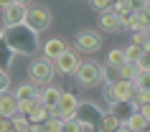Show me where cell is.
Returning <instances> with one entry per match:
<instances>
[{"instance_id": "10", "label": "cell", "mask_w": 150, "mask_h": 132, "mask_svg": "<svg viewBox=\"0 0 150 132\" xmlns=\"http://www.w3.org/2000/svg\"><path fill=\"white\" fill-rule=\"evenodd\" d=\"M110 112L117 117L122 124H125V119L135 112V104H132L130 99H117V102H110Z\"/></svg>"}, {"instance_id": "13", "label": "cell", "mask_w": 150, "mask_h": 132, "mask_svg": "<svg viewBox=\"0 0 150 132\" xmlns=\"http://www.w3.org/2000/svg\"><path fill=\"white\" fill-rule=\"evenodd\" d=\"M16 109H18V99L13 97V92H0V114H5V117H13L16 114Z\"/></svg>"}, {"instance_id": "8", "label": "cell", "mask_w": 150, "mask_h": 132, "mask_svg": "<svg viewBox=\"0 0 150 132\" xmlns=\"http://www.w3.org/2000/svg\"><path fill=\"white\" fill-rule=\"evenodd\" d=\"M76 48L84 54H97L102 48V36L97 31H79L76 33Z\"/></svg>"}, {"instance_id": "38", "label": "cell", "mask_w": 150, "mask_h": 132, "mask_svg": "<svg viewBox=\"0 0 150 132\" xmlns=\"http://www.w3.org/2000/svg\"><path fill=\"white\" fill-rule=\"evenodd\" d=\"M8 132H10V130H8Z\"/></svg>"}, {"instance_id": "19", "label": "cell", "mask_w": 150, "mask_h": 132, "mask_svg": "<svg viewBox=\"0 0 150 132\" xmlns=\"http://www.w3.org/2000/svg\"><path fill=\"white\" fill-rule=\"evenodd\" d=\"M48 112H51V109H46L43 104H36V107H33L31 112L25 114V119H28L31 124H41V122H43V119L48 117Z\"/></svg>"}, {"instance_id": "14", "label": "cell", "mask_w": 150, "mask_h": 132, "mask_svg": "<svg viewBox=\"0 0 150 132\" xmlns=\"http://www.w3.org/2000/svg\"><path fill=\"white\" fill-rule=\"evenodd\" d=\"M120 119L115 114H112V112H102V117H99V122H97V130L99 132H117L120 130Z\"/></svg>"}, {"instance_id": "29", "label": "cell", "mask_w": 150, "mask_h": 132, "mask_svg": "<svg viewBox=\"0 0 150 132\" xmlns=\"http://www.w3.org/2000/svg\"><path fill=\"white\" fill-rule=\"evenodd\" d=\"M13 132V117H5V114H0V132Z\"/></svg>"}, {"instance_id": "32", "label": "cell", "mask_w": 150, "mask_h": 132, "mask_svg": "<svg viewBox=\"0 0 150 132\" xmlns=\"http://www.w3.org/2000/svg\"><path fill=\"white\" fill-rule=\"evenodd\" d=\"M28 132H43V127H41V124H31V130Z\"/></svg>"}, {"instance_id": "2", "label": "cell", "mask_w": 150, "mask_h": 132, "mask_svg": "<svg viewBox=\"0 0 150 132\" xmlns=\"http://www.w3.org/2000/svg\"><path fill=\"white\" fill-rule=\"evenodd\" d=\"M23 25H28L31 31L41 33L51 25V10L46 5H25V18H23Z\"/></svg>"}, {"instance_id": "24", "label": "cell", "mask_w": 150, "mask_h": 132, "mask_svg": "<svg viewBox=\"0 0 150 132\" xmlns=\"http://www.w3.org/2000/svg\"><path fill=\"white\" fill-rule=\"evenodd\" d=\"M120 69H115V66H102V81H107V84H115V81H120Z\"/></svg>"}, {"instance_id": "3", "label": "cell", "mask_w": 150, "mask_h": 132, "mask_svg": "<svg viewBox=\"0 0 150 132\" xmlns=\"http://www.w3.org/2000/svg\"><path fill=\"white\" fill-rule=\"evenodd\" d=\"M54 61L48 59H33L31 66H28V76H31V84L33 86H46L54 81Z\"/></svg>"}, {"instance_id": "37", "label": "cell", "mask_w": 150, "mask_h": 132, "mask_svg": "<svg viewBox=\"0 0 150 132\" xmlns=\"http://www.w3.org/2000/svg\"><path fill=\"white\" fill-rule=\"evenodd\" d=\"M137 132H148V130H137Z\"/></svg>"}, {"instance_id": "12", "label": "cell", "mask_w": 150, "mask_h": 132, "mask_svg": "<svg viewBox=\"0 0 150 132\" xmlns=\"http://www.w3.org/2000/svg\"><path fill=\"white\" fill-rule=\"evenodd\" d=\"M99 28L107 31V33H117L122 25H120V18L115 16L112 10H102V13H99Z\"/></svg>"}, {"instance_id": "27", "label": "cell", "mask_w": 150, "mask_h": 132, "mask_svg": "<svg viewBox=\"0 0 150 132\" xmlns=\"http://www.w3.org/2000/svg\"><path fill=\"white\" fill-rule=\"evenodd\" d=\"M132 43H137V46H140V48H145V51H150L148 31H135V36H132Z\"/></svg>"}, {"instance_id": "18", "label": "cell", "mask_w": 150, "mask_h": 132, "mask_svg": "<svg viewBox=\"0 0 150 132\" xmlns=\"http://www.w3.org/2000/svg\"><path fill=\"white\" fill-rule=\"evenodd\" d=\"M13 97H16L18 102L21 99H33V97H38V86H33L31 81H28V84H21L16 92H13Z\"/></svg>"}, {"instance_id": "4", "label": "cell", "mask_w": 150, "mask_h": 132, "mask_svg": "<svg viewBox=\"0 0 150 132\" xmlns=\"http://www.w3.org/2000/svg\"><path fill=\"white\" fill-rule=\"evenodd\" d=\"M99 117H102V109L92 104V102H79L76 109H74V119L81 124V127H87L89 132L97 130V122H99Z\"/></svg>"}, {"instance_id": "23", "label": "cell", "mask_w": 150, "mask_h": 132, "mask_svg": "<svg viewBox=\"0 0 150 132\" xmlns=\"http://www.w3.org/2000/svg\"><path fill=\"white\" fill-rule=\"evenodd\" d=\"M59 132H89L87 127H81L74 117H69V119H61V130Z\"/></svg>"}, {"instance_id": "6", "label": "cell", "mask_w": 150, "mask_h": 132, "mask_svg": "<svg viewBox=\"0 0 150 132\" xmlns=\"http://www.w3.org/2000/svg\"><path fill=\"white\" fill-rule=\"evenodd\" d=\"M76 104H79V99H76L71 92H61L59 102L54 104V109H51L48 114L56 117V119H69V117H74V109H76Z\"/></svg>"}, {"instance_id": "1", "label": "cell", "mask_w": 150, "mask_h": 132, "mask_svg": "<svg viewBox=\"0 0 150 132\" xmlns=\"http://www.w3.org/2000/svg\"><path fill=\"white\" fill-rule=\"evenodd\" d=\"M38 36L41 33L31 31V28L23 25V23L3 28V41H5L16 54H23V56H33L38 51Z\"/></svg>"}, {"instance_id": "28", "label": "cell", "mask_w": 150, "mask_h": 132, "mask_svg": "<svg viewBox=\"0 0 150 132\" xmlns=\"http://www.w3.org/2000/svg\"><path fill=\"white\" fill-rule=\"evenodd\" d=\"M135 74H137V66H135V64H122V66H120V76L127 79V81H132Z\"/></svg>"}, {"instance_id": "16", "label": "cell", "mask_w": 150, "mask_h": 132, "mask_svg": "<svg viewBox=\"0 0 150 132\" xmlns=\"http://www.w3.org/2000/svg\"><path fill=\"white\" fill-rule=\"evenodd\" d=\"M148 119L150 117H142L140 112H132V114L125 119V127L130 132H137V130H148Z\"/></svg>"}, {"instance_id": "9", "label": "cell", "mask_w": 150, "mask_h": 132, "mask_svg": "<svg viewBox=\"0 0 150 132\" xmlns=\"http://www.w3.org/2000/svg\"><path fill=\"white\" fill-rule=\"evenodd\" d=\"M3 18H5V28H8V25L23 23V18H25V5H21V3H10L8 8H3Z\"/></svg>"}, {"instance_id": "25", "label": "cell", "mask_w": 150, "mask_h": 132, "mask_svg": "<svg viewBox=\"0 0 150 132\" xmlns=\"http://www.w3.org/2000/svg\"><path fill=\"white\" fill-rule=\"evenodd\" d=\"M28 130H31V122L23 114H13V132H28Z\"/></svg>"}, {"instance_id": "33", "label": "cell", "mask_w": 150, "mask_h": 132, "mask_svg": "<svg viewBox=\"0 0 150 132\" xmlns=\"http://www.w3.org/2000/svg\"><path fill=\"white\" fill-rule=\"evenodd\" d=\"M10 3H13V0H0V10H3V8H8Z\"/></svg>"}, {"instance_id": "34", "label": "cell", "mask_w": 150, "mask_h": 132, "mask_svg": "<svg viewBox=\"0 0 150 132\" xmlns=\"http://www.w3.org/2000/svg\"><path fill=\"white\" fill-rule=\"evenodd\" d=\"M13 3H21V5H28L31 0H13Z\"/></svg>"}, {"instance_id": "17", "label": "cell", "mask_w": 150, "mask_h": 132, "mask_svg": "<svg viewBox=\"0 0 150 132\" xmlns=\"http://www.w3.org/2000/svg\"><path fill=\"white\" fill-rule=\"evenodd\" d=\"M13 56H16V51H13L5 41H0V71H8V69H10Z\"/></svg>"}, {"instance_id": "11", "label": "cell", "mask_w": 150, "mask_h": 132, "mask_svg": "<svg viewBox=\"0 0 150 132\" xmlns=\"http://www.w3.org/2000/svg\"><path fill=\"white\" fill-rule=\"evenodd\" d=\"M59 97H61V89H56V86H51V84H46V86L38 92V102H41L46 109H54V104L59 102Z\"/></svg>"}, {"instance_id": "20", "label": "cell", "mask_w": 150, "mask_h": 132, "mask_svg": "<svg viewBox=\"0 0 150 132\" xmlns=\"http://www.w3.org/2000/svg\"><path fill=\"white\" fill-rule=\"evenodd\" d=\"M122 64H125V48H112L110 54H107V66L120 69Z\"/></svg>"}, {"instance_id": "36", "label": "cell", "mask_w": 150, "mask_h": 132, "mask_svg": "<svg viewBox=\"0 0 150 132\" xmlns=\"http://www.w3.org/2000/svg\"><path fill=\"white\" fill-rule=\"evenodd\" d=\"M0 41H3V31H0Z\"/></svg>"}, {"instance_id": "31", "label": "cell", "mask_w": 150, "mask_h": 132, "mask_svg": "<svg viewBox=\"0 0 150 132\" xmlns=\"http://www.w3.org/2000/svg\"><path fill=\"white\" fill-rule=\"evenodd\" d=\"M112 3H115V0H92V5H94L97 10H107Z\"/></svg>"}, {"instance_id": "5", "label": "cell", "mask_w": 150, "mask_h": 132, "mask_svg": "<svg viewBox=\"0 0 150 132\" xmlns=\"http://www.w3.org/2000/svg\"><path fill=\"white\" fill-rule=\"evenodd\" d=\"M74 76L81 86H97L102 81V66L94 61H79L74 69Z\"/></svg>"}, {"instance_id": "7", "label": "cell", "mask_w": 150, "mask_h": 132, "mask_svg": "<svg viewBox=\"0 0 150 132\" xmlns=\"http://www.w3.org/2000/svg\"><path fill=\"white\" fill-rule=\"evenodd\" d=\"M76 64H79V56H76V51L66 46L61 54L54 59V71H59V74H74Z\"/></svg>"}, {"instance_id": "15", "label": "cell", "mask_w": 150, "mask_h": 132, "mask_svg": "<svg viewBox=\"0 0 150 132\" xmlns=\"http://www.w3.org/2000/svg\"><path fill=\"white\" fill-rule=\"evenodd\" d=\"M64 48H66V43H64L61 38H51V41H46V43H43V59L54 61V59L61 54Z\"/></svg>"}, {"instance_id": "21", "label": "cell", "mask_w": 150, "mask_h": 132, "mask_svg": "<svg viewBox=\"0 0 150 132\" xmlns=\"http://www.w3.org/2000/svg\"><path fill=\"white\" fill-rule=\"evenodd\" d=\"M145 54V48H140L137 43H130L125 48V64H137V59Z\"/></svg>"}, {"instance_id": "26", "label": "cell", "mask_w": 150, "mask_h": 132, "mask_svg": "<svg viewBox=\"0 0 150 132\" xmlns=\"http://www.w3.org/2000/svg\"><path fill=\"white\" fill-rule=\"evenodd\" d=\"M41 127H43V132H59L61 130V119H56V117L48 114L43 122H41Z\"/></svg>"}, {"instance_id": "30", "label": "cell", "mask_w": 150, "mask_h": 132, "mask_svg": "<svg viewBox=\"0 0 150 132\" xmlns=\"http://www.w3.org/2000/svg\"><path fill=\"white\" fill-rule=\"evenodd\" d=\"M10 86V76H8V71H0V92H5Z\"/></svg>"}, {"instance_id": "22", "label": "cell", "mask_w": 150, "mask_h": 132, "mask_svg": "<svg viewBox=\"0 0 150 132\" xmlns=\"http://www.w3.org/2000/svg\"><path fill=\"white\" fill-rule=\"evenodd\" d=\"M148 79H150V71H148V69H137V74L132 76V84H135V89H150Z\"/></svg>"}, {"instance_id": "35", "label": "cell", "mask_w": 150, "mask_h": 132, "mask_svg": "<svg viewBox=\"0 0 150 132\" xmlns=\"http://www.w3.org/2000/svg\"><path fill=\"white\" fill-rule=\"evenodd\" d=\"M117 132H130V130H127L125 124H120V130H117Z\"/></svg>"}]
</instances>
